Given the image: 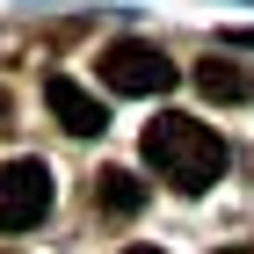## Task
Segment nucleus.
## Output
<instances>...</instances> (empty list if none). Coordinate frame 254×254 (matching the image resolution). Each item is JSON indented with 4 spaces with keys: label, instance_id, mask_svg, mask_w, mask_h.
Here are the masks:
<instances>
[{
    "label": "nucleus",
    "instance_id": "1",
    "mask_svg": "<svg viewBox=\"0 0 254 254\" xmlns=\"http://www.w3.org/2000/svg\"><path fill=\"white\" fill-rule=\"evenodd\" d=\"M145 167H153L167 189L203 196L218 175H225V138L196 117H153L145 124Z\"/></svg>",
    "mask_w": 254,
    "mask_h": 254
},
{
    "label": "nucleus",
    "instance_id": "2",
    "mask_svg": "<svg viewBox=\"0 0 254 254\" xmlns=\"http://www.w3.org/2000/svg\"><path fill=\"white\" fill-rule=\"evenodd\" d=\"M95 73H102V87H109V95H167V87L182 80L175 59H167L160 44H145V37H117V44H102Z\"/></svg>",
    "mask_w": 254,
    "mask_h": 254
},
{
    "label": "nucleus",
    "instance_id": "3",
    "mask_svg": "<svg viewBox=\"0 0 254 254\" xmlns=\"http://www.w3.org/2000/svg\"><path fill=\"white\" fill-rule=\"evenodd\" d=\"M51 211V167L44 160H7L0 167V233H37Z\"/></svg>",
    "mask_w": 254,
    "mask_h": 254
},
{
    "label": "nucleus",
    "instance_id": "4",
    "mask_svg": "<svg viewBox=\"0 0 254 254\" xmlns=\"http://www.w3.org/2000/svg\"><path fill=\"white\" fill-rule=\"evenodd\" d=\"M44 109H51L59 131H73V138H102V131H109V109H102L73 73H51V80H44Z\"/></svg>",
    "mask_w": 254,
    "mask_h": 254
},
{
    "label": "nucleus",
    "instance_id": "5",
    "mask_svg": "<svg viewBox=\"0 0 254 254\" xmlns=\"http://www.w3.org/2000/svg\"><path fill=\"white\" fill-rule=\"evenodd\" d=\"M196 95L203 102H254V65L225 59V51H203V65H196Z\"/></svg>",
    "mask_w": 254,
    "mask_h": 254
},
{
    "label": "nucleus",
    "instance_id": "6",
    "mask_svg": "<svg viewBox=\"0 0 254 254\" xmlns=\"http://www.w3.org/2000/svg\"><path fill=\"white\" fill-rule=\"evenodd\" d=\"M95 196H102V211H109V218H131L138 203H145V182H138L131 167H102V182H95Z\"/></svg>",
    "mask_w": 254,
    "mask_h": 254
},
{
    "label": "nucleus",
    "instance_id": "7",
    "mask_svg": "<svg viewBox=\"0 0 254 254\" xmlns=\"http://www.w3.org/2000/svg\"><path fill=\"white\" fill-rule=\"evenodd\" d=\"M124 254H167V247H124Z\"/></svg>",
    "mask_w": 254,
    "mask_h": 254
},
{
    "label": "nucleus",
    "instance_id": "8",
    "mask_svg": "<svg viewBox=\"0 0 254 254\" xmlns=\"http://www.w3.org/2000/svg\"><path fill=\"white\" fill-rule=\"evenodd\" d=\"M0 131H7V95H0Z\"/></svg>",
    "mask_w": 254,
    "mask_h": 254
},
{
    "label": "nucleus",
    "instance_id": "9",
    "mask_svg": "<svg viewBox=\"0 0 254 254\" xmlns=\"http://www.w3.org/2000/svg\"><path fill=\"white\" fill-rule=\"evenodd\" d=\"M218 254H254V247H218Z\"/></svg>",
    "mask_w": 254,
    "mask_h": 254
}]
</instances>
